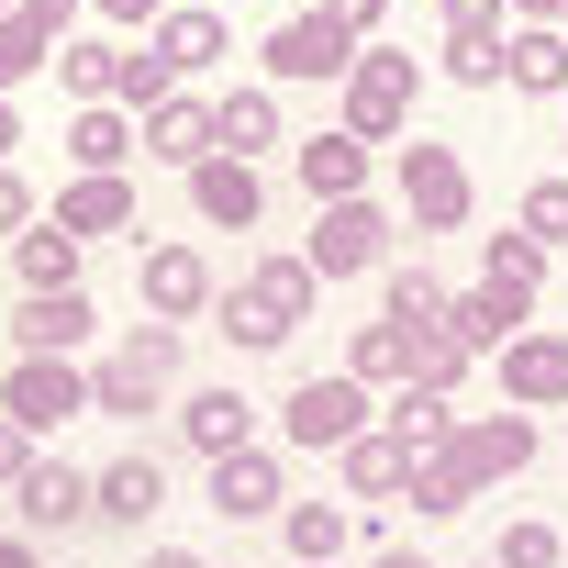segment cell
<instances>
[{
	"label": "cell",
	"instance_id": "cell-1",
	"mask_svg": "<svg viewBox=\"0 0 568 568\" xmlns=\"http://www.w3.org/2000/svg\"><path fill=\"white\" fill-rule=\"evenodd\" d=\"M313 302H324V278H313L302 256H256L245 278H223V302H212L201 324H212V335H234L245 357H278V346L313 324Z\"/></svg>",
	"mask_w": 568,
	"mask_h": 568
},
{
	"label": "cell",
	"instance_id": "cell-2",
	"mask_svg": "<svg viewBox=\"0 0 568 568\" xmlns=\"http://www.w3.org/2000/svg\"><path fill=\"white\" fill-rule=\"evenodd\" d=\"M267 90H346V68L368 57L346 23H324V12H291V23H267Z\"/></svg>",
	"mask_w": 568,
	"mask_h": 568
},
{
	"label": "cell",
	"instance_id": "cell-3",
	"mask_svg": "<svg viewBox=\"0 0 568 568\" xmlns=\"http://www.w3.org/2000/svg\"><path fill=\"white\" fill-rule=\"evenodd\" d=\"M368 424H379V402H368V379H346V368H324V379H302L291 402H278V435L313 446V457H346Z\"/></svg>",
	"mask_w": 568,
	"mask_h": 568
},
{
	"label": "cell",
	"instance_id": "cell-4",
	"mask_svg": "<svg viewBox=\"0 0 568 568\" xmlns=\"http://www.w3.org/2000/svg\"><path fill=\"white\" fill-rule=\"evenodd\" d=\"M413 101H424V68H413L402 45H368V57L346 68V134L402 145V134H413Z\"/></svg>",
	"mask_w": 568,
	"mask_h": 568
},
{
	"label": "cell",
	"instance_id": "cell-5",
	"mask_svg": "<svg viewBox=\"0 0 568 568\" xmlns=\"http://www.w3.org/2000/svg\"><path fill=\"white\" fill-rule=\"evenodd\" d=\"M402 212H413V234H457L468 212H479V179H468V156L457 145H424V134H402Z\"/></svg>",
	"mask_w": 568,
	"mask_h": 568
},
{
	"label": "cell",
	"instance_id": "cell-6",
	"mask_svg": "<svg viewBox=\"0 0 568 568\" xmlns=\"http://www.w3.org/2000/svg\"><path fill=\"white\" fill-rule=\"evenodd\" d=\"M302 267L324 278V291H335V278H368V267H390V212H379V201H324V212H313V245H302Z\"/></svg>",
	"mask_w": 568,
	"mask_h": 568
},
{
	"label": "cell",
	"instance_id": "cell-7",
	"mask_svg": "<svg viewBox=\"0 0 568 568\" xmlns=\"http://www.w3.org/2000/svg\"><path fill=\"white\" fill-rule=\"evenodd\" d=\"M0 413H12L23 435H57L90 413V368L79 357H12V379H0Z\"/></svg>",
	"mask_w": 568,
	"mask_h": 568
},
{
	"label": "cell",
	"instance_id": "cell-8",
	"mask_svg": "<svg viewBox=\"0 0 568 568\" xmlns=\"http://www.w3.org/2000/svg\"><path fill=\"white\" fill-rule=\"evenodd\" d=\"M12 513H23V535H79V524H101V468L34 457V468H23V490H12Z\"/></svg>",
	"mask_w": 568,
	"mask_h": 568
},
{
	"label": "cell",
	"instance_id": "cell-9",
	"mask_svg": "<svg viewBox=\"0 0 568 568\" xmlns=\"http://www.w3.org/2000/svg\"><path fill=\"white\" fill-rule=\"evenodd\" d=\"M223 524H256V513H291V468H278V446H234L212 457V490H201Z\"/></svg>",
	"mask_w": 568,
	"mask_h": 568
},
{
	"label": "cell",
	"instance_id": "cell-10",
	"mask_svg": "<svg viewBox=\"0 0 568 568\" xmlns=\"http://www.w3.org/2000/svg\"><path fill=\"white\" fill-rule=\"evenodd\" d=\"M490 368H501V402L513 413H557L568 402V335H546V324H524Z\"/></svg>",
	"mask_w": 568,
	"mask_h": 568
},
{
	"label": "cell",
	"instance_id": "cell-11",
	"mask_svg": "<svg viewBox=\"0 0 568 568\" xmlns=\"http://www.w3.org/2000/svg\"><path fill=\"white\" fill-rule=\"evenodd\" d=\"M212 302H223V278H212L201 245H145V313L156 324H201Z\"/></svg>",
	"mask_w": 568,
	"mask_h": 568
},
{
	"label": "cell",
	"instance_id": "cell-12",
	"mask_svg": "<svg viewBox=\"0 0 568 568\" xmlns=\"http://www.w3.org/2000/svg\"><path fill=\"white\" fill-rule=\"evenodd\" d=\"M90 335H101L90 291H23V313H12V357H79Z\"/></svg>",
	"mask_w": 568,
	"mask_h": 568
},
{
	"label": "cell",
	"instance_id": "cell-13",
	"mask_svg": "<svg viewBox=\"0 0 568 568\" xmlns=\"http://www.w3.org/2000/svg\"><path fill=\"white\" fill-rule=\"evenodd\" d=\"M457 457H468L479 490L524 479V468H535V413H513V402H501V413H468V424H457Z\"/></svg>",
	"mask_w": 568,
	"mask_h": 568
},
{
	"label": "cell",
	"instance_id": "cell-14",
	"mask_svg": "<svg viewBox=\"0 0 568 568\" xmlns=\"http://www.w3.org/2000/svg\"><path fill=\"white\" fill-rule=\"evenodd\" d=\"M145 156V123L123 112V101H90V112H68V168L79 179H123Z\"/></svg>",
	"mask_w": 568,
	"mask_h": 568
},
{
	"label": "cell",
	"instance_id": "cell-15",
	"mask_svg": "<svg viewBox=\"0 0 568 568\" xmlns=\"http://www.w3.org/2000/svg\"><path fill=\"white\" fill-rule=\"evenodd\" d=\"M291 179L313 190V212H324V201H368V134H346V123H335V134H302V145H291Z\"/></svg>",
	"mask_w": 568,
	"mask_h": 568
},
{
	"label": "cell",
	"instance_id": "cell-16",
	"mask_svg": "<svg viewBox=\"0 0 568 568\" xmlns=\"http://www.w3.org/2000/svg\"><path fill=\"white\" fill-rule=\"evenodd\" d=\"M190 212H201L212 234H245V223L267 212V179H256V156H201V168H190Z\"/></svg>",
	"mask_w": 568,
	"mask_h": 568
},
{
	"label": "cell",
	"instance_id": "cell-17",
	"mask_svg": "<svg viewBox=\"0 0 568 568\" xmlns=\"http://www.w3.org/2000/svg\"><path fill=\"white\" fill-rule=\"evenodd\" d=\"M145 45H156L179 79H201V68H223V57H234V23H223V12H201V0H168Z\"/></svg>",
	"mask_w": 568,
	"mask_h": 568
},
{
	"label": "cell",
	"instance_id": "cell-18",
	"mask_svg": "<svg viewBox=\"0 0 568 568\" xmlns=\"http://www.w3.org/2000/svg\"><path fill=\"white\" fill-rule=\"evenodd\" d=\"M145 156L179 168V179H190L201 156H223V145H212V101H201V90H168V101L145 112Z\"/></svg>",
	"mask_w": 568,
	"mask_h": 568
},
{
	"label": "cell",
	"instance_id": "cell-19",
	"mask_svg": "<svg viewBox=\"0 0 568 568\" xmlns=\"http://www.w3.org/2000/svg\"><path fill=\"white\" fill-rule=\"evenodd\" d=\"M335 479H346V501H413V446H402L390 424H368V435L335 457Z\"/></svg>",
	"mask_w": 568,
	"mask_h": 568
},
{
	"label": "cell",
	"instance_id": "cell-20",
	"mask_svg": "<svg viewBox=\"0 0 568 568\" xmlns=\"http://www.w3.org/2000/svg\"><path fill=\"white\" fill-rule=\"evenodd\" d=\"M524 324H535V302H524V291H490V278L446 302V335H457V346H479V357H501Z\"/></svg>",
	"mask_w": 568,
	"mask_h": 568
},
{
	"label": "cell",
	"instance_id": "cell-21",
	"mask_svg": "<svg viewBox=\"0 0 568 568\" xmlns=\"http://www.w3.org/2000/svg\"><path fill=\"white\" fill-rule=\"evenodd\" d=\"M179 435H190L201 457H234V446H256V402H245L234 379H212V390L179 402Z\"/></svg>",
	"mask_w": 568,
	"mask_h": 568
},
{
	"label": "cell",
	"instance_id": "cell-22",
	"mask_svg": "<svg viewBox=\"0 0 568 568\" xmlns=\"http://www.w3.org/2000/svg\"><path fill=\"white\" fill-rule=\"evenodd\" d=\"M501 90H524V101H568V34H557V23H513V45H501Z\"/></svg>",
	"mask_w": 568,
	"mask_h": 568
},
{
	"label": "cell",
	"instance_id": "cell-23",
	"mask_svg": "<svg viewBox=\"0 0 568 568\" xmlns=\"http://www.w3.org/2000/svg\"><path fill=\"white\" fill-rule=\"evenodd\" d=\"M79 256H90V245H79L57 212H34V223L12 234V267H23V291H79Z\"/></svg>",
	"mask_w": 568,
	"mask_h": 568
},
{
	"label": "cell",
	"instance_id": "cell-24",
	"mask_svg": "<svg viewBox=\"0 0 568 568\" xmlns=\"http://www.w3.org/2000/svg\"><path fill=\"white\" fill-rule=\"evenodd\" d=\"M156 513H168V468H156L145 446H134V457H112V468H101V524H134V535H145Z\"/></svg>",
	"mask_w": 568,
	"mask_h": 568
},
{
	"label": "cell",
	"instance_id": "cell-25",
	"mask_svg": "<svg viewBox=\"0 0 568 568\" xmlns=\"http://www.w3.org/2000/svg\"><path fill=\"white\" fill-rule=\"evenodd\" d=\"M446 302H457V291H446L424 256H402V267L379 278V324H402V335H435V324H446Z\"/></svg>",
	"mask_w": 568,
	"mask_h": 568
},
{
	"label": "cell",
	"instance_id": "cell-26",
	"mask_svg": "<svg viewBox=\"0 0 568 568\" xmlns=\"http://www.w3.org/2000/svg\"><path fill=\"white\" fill-rule=\"evenodd\" d=\"M278 535H291V568H335V557L357 546V513H346V501H291Z\"/></svg>",
	"mask_w": 568,
	"mask_h": 568
},
{
	"label": "cell",
	"instance_id": "cell-27",
	"mask_svg": "<svg viewBox=\"0 0 568 568\" xmlns=\"http://www.w3.org/2000/svg\"><path fill=\"white\" fill-rule=\"evenodd\" d=\"M212 145H223V156H267V145H278V90H267V79H256V90H223V101H212Z\"/></svg>",
	"mask_w": 568,
	"mask_h": 568
},
{
	"label": "cell",
	"instance_id": "cell-28",
	"mask_svg": "<svg viewBox=\"0 0 568 568\" xmlns=\"http://www.w3.org/2000/svg\"><path fill=\"white\" fill-rule=\"evenodd\" d=\"M57 223L90 245V234H134V179H68L57 190Z\"/></svg>",
	"mask_w": 568,
	"mask_h": 568
},
{
	"label": "cell",
	"instance_id": "cell-29",
	"mask_svg": "<svg viewBox=\"0 0 568 568\" xmlns=\"http://www.w3.org/2000/svg\"><path fill=\"white\" fill-rule=\"evenodd\" d=\"M379 424H390V435H402L413 457H435V446H457V424H468V413H457L446 390H413V379H402V390L379 402Z\"/></svg>",
	"mask_w": 568,
	"mask_h": 568
},
{
	"label": "cell",
	"instance_id": "cell-30",
	"mask_svg": "<svg viewBox=\"0 0 568 568\" xmlns=\"http://www.w3.org/2000/svg\"><path fill=\"white\" fill-rule=\"evenodd\" d=\"M57 90L90 112V101H123V45H101V34H68L57 45Z\"/></svg>",
	"mask_w": 568,
	"mask_h": 568
},
{
	"label": "cell",
	"instance_id": "cell-31",
	"mask_svg": "<svg viewBox=\"0 0 568 568\" xmlns=\"http://www.w3.org/2000/svg\"><path fill=\"white\" fill-rule=\"evenodd\" d=\"M156 390H168V379H145L123 346L90 368V413H101V424H145V413H156Z\"/></svg>",
	"mask_w": 568,
	"mask_h": 568
},
{
	"label": "cell",
	"instance_id": "cell-32",
	"mask_svg": "<svg viewBox=\"0 0 568 568\" xmlns=\"http://www.w3.org/2000/svg\"><path fill=\"white\" fill-rule=\"evenodd\" d=\"M413 513H424V524H446V513H479V479H468V457H457V446L413 457Z\"/></svg>",
	"mask_w": 568,
	"mask_h": 568
},
{
	"label": "cell",
	"instance_id": "cell-33",
	"mask_svg": "<svg viewBox=\"0 0 568 568\" xmlns=\"http://www.w3.org/2000/svg\"><path fill=\"white\" fill-rule=\"evenodd\" d=\"M346 379L402 390V379H413V335H402V324H357V335H346Z\"/></svg>",
	"mask_w": 568,
	"mask_h": 568
},
{
	"label": "cell",
	"instance_id": "cell-34",
	"mask_svg": "<svg viewBox=\"0 0 568 568\" xmlns=\"http://www.w3.org/2000/svg\"><path fill=\"white\" fill-rule=\"evenodd\" d=\"M479 278H490V291H524V302H535V291H546V245L513 223V234H490V245H479Z\"/></svg>",
	"mask_w": 568,
	"mask_h": 568
},
{
	"label": "cell",
	"instance_id": "cell-35",
	"mask_svg": "<svg viewBox=\"0 0 568 568\" xmlns=\"http://www.w3.org/2000/svg\"><path fill=\"white\" fill-rule=\"evenodd\" d=\"M468 368H479V346H457L446 324H435V335H413V390H446V402H457V379H468Z\"/></svg>",
	"mask_w": 568,
	"mask_h": 568
},
{
	"label": "cell",
	"instance_id": "cell-36",
	"mask_svg": "<svg viewBox=\"0 0 568 568\" xmlns=\"http://www.w3.org/2000/svg\"><path fill=\"white\" fill-rule=\"evenodd\" d=\"M490 557H501V568H568V535H557V524H546V513H513V524H501V546H490Z\"/></svg>",
	"mask_w": 568,
	"mask_h": 568
},
{
	"label": "cell",
	"instance_id": "cell-37",
	"mask_svg": "<svg viewBox=\"0 0 568 568\" xmlns=\"http://www.w3.org/2000/svg\"><path fill=\"white\" fill-rule=\"evenodd\" d=\"M123 357H134L145 379H179V357H190V324H156V313H145V324H123Z\"/></svg>",
	"mask_w": 568,
	"mask_h": 568
},
{
	"label": "cell",
	"instance_id": "cell-38",
	"mask_svg": "<svg viewBox=\"0 0 568 568\" xmlns=\"http://www.w3.org/2000/svg\"><path fill=\"white\" fill-rule=\"evenodd\" d=\"M501 45L513 34H446V79L457 90H501Z\"/></svg>",
	"mask_w": 568,
	"mask_h": 568
},
{
	"label": "cell",
	"instance_id": "cell-39",
	"mask_svg": "<svg viewBox=\"0 0 568 568\" xmlns=\"http://www.w3.org/2000/svg\"><path fill=\"white\" fill-rule=\"evenodd\" d=\"M513 223H524V234H535V245H546V256H557V245H568V179H535V190H524V212H513Z\"/></svg>",
	"mask_w": 568,
	"mask_h": 568
},
{
	"label": "cell",
	"instance_id": "cell-40",
	"mask_svg": "<svg viewBox=\"0 0 568 568\" xmlns=\"http://www.w3.org/2000/svg\"><path fill=\"white\" fill-rule=\"evenodd\" d=\"M34 457H45V435H23L12 413H0V490H23V468H34Z\"/></svg>",
	"mask_w": 568,
	"mask_h": 568
},
{
	"label": "cell",
	"instance_id": "cell-41",
	"mask_svg": "<svg viewBox=\"0 0 568 568\" xmlns=\"http://www.w3.org/2000/svg\"><path fill=\"white\" fill-rule=\"evenodd\" d=\"M446 34H513V0H446Z\"/></svg>",
	"mask_w": 568,
	"mask_h": 568
},
{
	"label": "cell",
	"instance_id": "cell-42",
	"mask_svg": "<svg viewBox=\"0 0 568 568\" xmlns=\"http://www.w3.org/2000/svg\"><path fill=\"white\" fill-rule=\"evenodd\" d=\"M324 23H346V34H357V45H368V34H379V23H390V0H324Z\"/></svg>",
	"mask_w": 568,
	"mask_h": 568
},
{
	"label": "cell",
	"instance_id": "cell-43",
	"mask_svg": "<svg viewBox=\"0 0 568 568\" xmlns=\"http://www.w3.org/2000/svg\"><path fill=\"white\" fill-rule=\"evenodd\" d=\"M23 223H34V190H23V179H12V168H0V245H12V234H23Z\"/></svg>",
	"mask_w": 568,
	"mask_h": 568
},
{
	"label": "cell",
	"instance_id": "cell-44",
	"mask_svg": "<svg viewBox=\"0 0 568 568\" xmlns=\"http://www.w3.org/2000/svg\"><path fill=\"white\" fill-rule=\"evenodd\" d=\"M90 12H101V23H123V34H156L168 0H90Z\"/></svg>",
	"mask_w": 568,
	"mask_h": 568
},
{
	"label": "cell",
	"instance_id": "cell-45",
	"mask_svg": "<svg viewBox=\"0 0 568 568\" xmlns=\"http://www.w3.org/2000/svg\"><path fill=\"white\" fill-rule=\"evenodd\" d=\"M513 23H568V0H513Z\"/></svg>",
	"mask_w": 568,
	"mask_h": 568
},
{
	"label": "cell",
	"instance_id": "cell-46",
	"mask_svg": "<svg viewBox=\"0 0 568 568\" xmlns=\"http://www.w3.org/2000/svg\"><path fill=\"white\" fill-rule=\"evenodd\" d=\"M0 568H45V557H34V535H0Z\"/></svg>",
	"mask_w": 568,
	"mask_h": 568
},
{
	"label": "cell",
	"instance_id": "cell-47",
	"mask_svg": "<svg viewBox=\"0 0 568 568\" xmlns=\"http://www.w3.org/2000/svg\"><path fill=\"white\" fill-rule=\"evenodd\" d=\"M368 568H435V557H424V546H379Z\"/></svg>",
	"mask_w": 568,
	"mask_h": 568
},
{
	"label": "cell",
	"instance_id": "cell-48",
	"mask_svg": "<svg viewBox=\"0 0 568 568\" xmlns=\"http://www.w3.org/2000/svg\"><path fill=\"white\" fill-rule=\"evenodd\" d=\"M12 145H23V112H12V101H0V168H12Z\"/></svg>",
	"mask_w": 568,
	"mask_h": 568
},
{
	"label": "cell",
	"instance_id": "cell-49",
	"mask_svg": "<svg viewBox=\"0 0 568 568\" xmlns=\"http://www.w3.org/2000/svg\"><path fill=\"white\" fill-rule=\"evenodd\" d=\"M145 568H201V557L190 546H145Z\"/></svg>",
	"mask_w": 568,
	"mask_h": 568
},
{
	"label": "cell",
	"instance_id": "cell-50",
	"mask_svg": "<svg viewBox=\"0 0 568 568\" xmlns=\"http://www.w3.org/2000/svg\"><path fill=\"white\" fill-rule=\"evenodd\" d=\"M557 112H568V101H557ZM557 145H568V123H557Z\"/></svg>",
	"mask_w": 568,
	"mask_h": 568
},
{
	"label": "cell",
	"instance_id": "cell-51",
	"mask_svg": "<svg viewBox=\"0 0 568 568\" xmlns=\"http://www.w3.org/2000/svg\"><path fill=\"white\" fill-rule=\"evenodd\" d=\"M0 12H23V0H0Z\"/></svg>",
	"mask_w": 568,
	"mask_h": 568
},
{
	"label": "cell",
	"instance_id": "cell-52",
	"mask_svg": "<svg viewBox=\"0 0 568 568\" xmlns=\"http://www.w3.org/2000/svg\"><path fill=\"white\" fill-rule=\"evenodd\" d=\"M479 568H501V557H479Z\"/></svg>",
	"mask_w": 568,
	"mask_h": 568
},
{
	"label": "cell",
	"instance_id": "cell-53",
	"mask_svg": "<svg viewBox=\"0 0 568 568\" xmlns=\"http://www.w3.org/2000/svg\"><path fill=\"white\" fill-rule=\"evenodd\" d=\"M557 34H568V23H557Z\"/></svg>",
	"mask_w": 568,
	"mask_h": 568
}]
</instances>
